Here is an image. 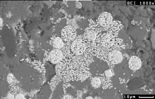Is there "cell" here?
Returning a JSON list of instances; mask_svg holds the SVG:
<instances>
[{
    "instance_id": "cell-8",
    "label": "cell",
    "mask_w": 155,
    "mask_h": 99,
    "mask_svg": "<svg viewBox=\"0 0 155 99\" xmlns=\"http://www.w3.org/2000/svg\"><path fill=\"white\" fill-rule=\"evenodd\" d=\"M97 38V33L95 30H90L85 33L83 38L85 40L88 42H92L95 40Z\"/></svg>"
},
{
    "instance_id": "cell-10",
    "label": "cell",
    "mask_w": 155,
    "mask_h": 99,
    "mask_svg": "<svg viewBox=\"0 0 155 99\" xmlns=\"http://www.w3.org/2000/svg\"><path fill=\"white\" fill-rule=\"evenodd\" d=\"M101 80L99 78H93L91 81L92 86L95 88H98L101 85Z\"/></svg>"
},
{
    "instance_id": "cell-1",
    "label": "cell",
    "mask_w": 155,
    "mask_h": 99,
    "mask_svg": "<svg viewBox=\"0 0 155 99\" xmlns=\"http://www.w3.org/2000/svg\"><path fill=\"white\" fill-rule=\"evenodd\" d=\"M71 52L74 56H81L85 53L87 46L82 39H77L74 40L71 45Z\"/></svg>"
},
{
    "instance_id": "cell-13",
    "label": "cell",
    "mask_w": 155,
    "mask_h": 99,
    "mask_svg": "<svg viewBox=\"0 0 155 99\" xmlns=\"http://www.w3.org/2000/svg\"><path fill=\"white\" fill-rule=\"evenodd\" d=\"M86 99H93V97H86Z\"/></svg>"
},
{
    "instance_id": "cell-11",
    "label": "cell",
    "mask_w": 155,
    "mask_h": 99,
    "mask_svg": "<svg viewBox=\"0 0 155 99\" xmlns=\"http://www.w3.org/2000/svg\"><path fill=\"white\" fill-rule=\"evenodd\" d=\"M105 75L107 78H110L112 76V72L111 70H107V71H105Z\"/></svg>"
},
{
    "instance_id": "cell-9",
    "label": "cell",
    "mask_w": 155,
    "mask_h": 99,
    "mask_svg": "<svg viewBox=\"0 0 155 99\" xmlns=\"http://www.w3.org/2000/svg\"><path fill=\"white\" fill-rule=\"evenodd\" d=\"M52 45L56 49H61L63 48L64 43L62 38L57 37L53 39L52 41Z\"/></svg>"
},
{
    "instance_id": "cell-6",
    "label": "cell",
    "mask_w": 155,
    "mask_h": 99,
    "mask_svg": "<svg viewBox=\"0 0 155 99\" xmlns=\"http://www.w3.org/2000/svg\"><path fill=\"white\" fill-rule=\"evenodd\" d=\"M63 53L60 50H54L49 53V59L52 64H58L63 60Z\"/></svg>"
},
{
    "instance_id": "cell-12",
    "label": "cell",
    "mask_w": 155,
    "mask_h": 99,
    "mask_svg": "<svg viewBox=\"0 0 155 99\" xmlns=\"http://www.w3.org/2000/svg\"><path fill=\"white\" fill-rule=\"evenodd\" d=\"M16 99H25V96H23L22 94H18L17 95H16L15 97Z\"/></svg>"
},
{
    "instance_id": "cell-2",
    "label": "cell",
    "mask_w": 155,
    "mask_h": 99,
    "mask_svg": "<svg viewBox=\"0 0 155 99\" xmlns=\"http://www.w3.org/2000/svg\"><path fill=\"white\" fill-rule=\"evenodd\" d=\"M61 35L64 40L70 41L76 37V30L71 26H67L62 30Z\"/></svg>"
},
{
    "instance_id": "cell-3",
    "label": "cell",
    "mask_w": 155,
    "mask_h": 99,
    "mask_svg": "<svg viewBox=\"0 0 155 99\" xmlns=\"http://www.w3.org/2000/svg\"><path fill=\"white\" fill-rule=\"evenodd\" d=\"M101 43L102 48L110 49L114 45V38L111 34H104L101 37Z\"/></svg>"
},
{
    "instance_id": "cell-4",
    "label": "cell",
    "mask_w": 155,
    "mask_h": 99,
    "mask_svg": "<svg viewBox=\"0 0 155 99\" xmlns=\"http://www.w3.org/2000/svg\"><path fill=\"white\" fill-rule=\"evenodd\" d=\"M107 57L109 61L112 64H119L123 60L122 53L116 50H111V51L108 52Z\"/></svg>"
},
{
    "instance_id": "cell-7",
    "label": "cell",
    "mask_w": 155,
    "mask_h": 99,
    "mask_svg": "<svg viewBox=\"0 0 155 99\" xmlns=\"http://www.w3.org/2000/svg\"><path fill=\"white\" fill-rule=\"evenodd\" d=\"M142 62L140 59L136 56H133L129 60V67L132 70H137L141 68Z\"/></svg>"
},
{
    "instance_id": "cell-5",
    "label": "cell",
    "mask_w": 155,
    "mask_h": 99,
    "mask_svg": "<svg viewBox=\"0 0 155 99\" xmlns=\"http://www.w3.org/2000/svg\"><path fill=\"white\" fill-rule=\"evenodd\" d=\"M113 18L110 13L104 12L99 16L98 21L99 25L102 27H107L111 25Z\"/></svg>"
},
{
    "instance_id": "cell-14",
    "label": "cell",
    "mask_w": 155,
    "mask_h": 99,
    "mask_svg": "<svg viewBox=\"0 0 155 99\" xmlns=\"http://www.w3.org/2000/svg\"><path fill=\"white\" fill-rule=\"evenodd\" d=\"M2 22H3V21H2V19H1V26H2Z\"/></svg>"
}]
</instances>
